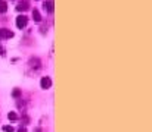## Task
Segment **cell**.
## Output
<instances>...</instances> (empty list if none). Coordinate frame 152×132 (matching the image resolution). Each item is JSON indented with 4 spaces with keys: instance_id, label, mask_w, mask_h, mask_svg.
<instances>
[{
    "instance_id": "18",
    "label": "cell",
    "mask_w": 152,
    "mask_h": 132,
    "mask_svg": "<svg viewBox=\"0 0 152 132\" xmlns=\"http://www.w3.org/2000/svg\"><path fill=\"white\" fill-rule=\"evenodd\" d=\"M10 1H13V0H10Z\"/></svg>"
},
{
    "instance_id": "15",
    "label": "cell",
    "mask_w": 152,
    "mask_h": 132,
    "mask_svg": "<svg viewBox=\"0 0 152 132\" xmlns=\"http://www.w3.org/2000/svg\"><path fill=\"white\" fill-rule=\"evenodd\" d=\"M0 57H6V48L3 47V44H0Z\"/></svg>"
},
{
    "instance_id": "7",
    "label": "cell",
    "mask_w": 152,
    "mask_h": 132,
    "mask_svg": "<svg viewBox=\"0 0 152 132\" xmlns=\"http://www.w3.org/2000/svg\"><path fill=\"white\" fill-rule=\"evenodd\" d=\"M43 10L46 12V15H52L55 10L53 6V0H43Z\"/></svg>"
},
{
    "instance_id": "6",
    "label": "cell",
    "mask_w": 152,
    "mask_h": 132,
    "mask_svg": "<svg viewBox=\"0 0 152 132\" xmlns=\"http://www.w3.org/2000/svg\"><path fill=\"white\" fill-rule=\"evenodd\" d=\"M31 19H33L36 24H42V22H43V16H42V13H40V10H39L37 7H34V9L31 10Z\"/></svg>"
},
{
    "instance_id": "4",
    "label": "cell",
    "mask_w": 152,
    "mask_h": 132,
    "mask_svg": "<svg viewBox=\"0 0 152 132\" xmlns=\"http://www.w3.org/2000/svg\"><path fill=\"white\" fill-rule=\"evenodd\" d=\"M15 37V32L9 28H0V41L3 40H10Z\"/></svg>"
},
{
    "instance_id": "14",
    "label": "cell",
    "mask_w": 152,
    "mask_h": 132,
    "mask_svg": "<svg viewBox=\"0 0 152 132\" xmlns=\"http://www.w3.org/2000/svg\"><path fill=\"white\" fill-rule=\"evenodd\" d=\"M1 131L3 132H15V128L12 125H3L1 126Z\"/></svg>"
},
{
    "instance_id": "9",
    "label": "cell",
    "mask_w": 152,
    "mask_h": 132,
    "mask_svg": "<svg viewBox=\"0 0 152 132\" xmlns=\"http://www.w3.org/2000/svg\"><path fill=\"white\" fill-rule=\"evenodd\" d=\"M10 95H12V98H15V100H18V98H21L22 97V89L19 87H15L12 89V92H10Z\"/></svg>"
},
{
    "instance_id": "16",
    "label": "cell",
    "mask_w": 152,
    "mask_h": 132,
    "mask_svg": "<svg viewBox=\"0 0 152 132\" xmlns=\"http://www.w3.org/2000/svg\"><path fill=\"white\" fill-rule=\"evenodd\" d=\"M33 132H46V129L42 128V126H37V128H34V131Z\"/></svg>"
},
{
    "instance_id": "11",
    "label": "cell",
    "mask_w": 152,
    "mask_h": 132,
    "mask_svg": "<svg viewBox=\"0 0 152 132\" xmlns=\"http://www.w3.org/2000/svg\"><path fill=\"white\" fill-rule=\"evenodd\" d=\"M7 119H9L10 122H16V120H19V116H18L16 112H9V113H7Z\"/></svg>"
},
{
    "instance_id": "3",
    "label": "cell",
    "mask_w": 152,
    "mask_h": 132,
    "mask_svg": "<svg viewBox=\"0 0 152 132\" xmlns=\"http://www.w3.org/2000/svg\"><path fill=\"white\" fill-rule=\"evenodd\" d=\"M30 9H31V0H18L16 1L15 10L18 13H24V12H27Z\"/></svg>"
},
{
    "instance_id": "2",
    "label": "cell",
    "mask_w": 152,
    "mask_h": 132,
    "mask_svg": "<svg viewBox=\"0 0 152 132\" xmlns=\"http://www.w3.org/2000/svg\"><path fill=\"white\" fill-rule=\"evenodd\" d=\"M28 22H30V18H28L25 13H19V15L16 16V19H15V25H16V28L21 30V31L27 28Z\"/></svg>"
},
{
    "instance_id": "8",
    "label": "cell",
    "mask_w": 152,
    "mask_h": 132,
    "mask_svg": "<svg viewBox=\"0 0 152 132\" xmlns=\"http://www.w3.org/2000/svg\"><path fill=\"white\" fill-rule=\"evenodd\" d=\"M16 107H18V110H21V112H22V115H24V113H27V101H25L22 97L16 100Z\"/></svg>"
},
{
    "instance_id": "17",
    "label": "cell",
    "mask_w": 152,
    "mask_h": 132,
    "mask_svg": "<svg viewBox=\"0 0 152 132\" xmlns=\"http://www.w3.org/2000/svg\"><path fill=\"white\" fill-rule=\"evenodd\" d=\"M16 132H27V126H19L16 129Z\"/></svg>"
},
{
    "instance_id": "13",
    "label": "cell",
    "mask_w": 152,
    "mask_h": 132,
    "mask_svg": "<svg viewBox=\"0 0 152 132\" xmlns=\"http://www.w3.org/2000/svg\"><path fill=\"white\" fill-rule=\"evenodd\" d=\"M39 31H40V34H42V35H46V34L49 32V25H48L46 22H45V24H42Z\"/></svg>"
},
{
    "instance_id": "12",
    "label": "cell",
    "mask_w": 152,
    "mask_h": 132,
    "mask_svg": "<svg viewBox=\"0 0 152 132\" xmlns=\"http://www.w3.org/2000/svg\"><path fill=\"white\" fill-rule=\"evenodd\" d=\"M7 12V0H0V15Z\"/></svg>"
},
{
    "instance_id": "19",
    "label": "cell",
    "mask_w": 152,
    "mask_h": 132,
    "mask_svg": "<svg viewBox=\"0 0 152 132\" xmlns=\"http://www.w3.org/2000/svg\"><path fill=\"white\" fill-rule=\"evenodd\" d=\"M36 1H39V0H36Z\"/></svg>"
},
{
    "instance_id": "1",
    "label": "cell",
    "mask_w": 152,
    "mask_h": 132,
    "mask_svg": "<svg viewBox=\"0 0 152 132\" xmlns=\"http://www.w3.org/2000/svg\"><path fill=\"white\" fill-rule=\"evenodd\" d=\"M27 74L28 75H36V74H39L40 71H42V68H43V60L39 57V56H31L30 59H28V62H27Z\"/></svg>"
},
{
    "instance_id": "10",
    "label": "cell",
    "mask_w": 152,
    "mask_h": 132,
    "mask_svg": "<svg viewBox=\"0 0 152 132\" xmlns=\"http://www.w3.org/2000/svg\"><path fill=\"white\" fill-rule=\"evenodd\" d=\"M19 120L22 122V123H21V126H27V125H28V123L31 122V118H30V116H28L27 113H24V115H22V116L19 118Z\"/></svg>"
},
{
    "instance_id": "5",
    "label": "cell",
    "mask_w": 152,
    "mask_h": 132,
    "mask_svg": "<svg viewBox=\"0 0 152 132\" xmlns=\"http://www.w3.org/2000/svg\"><path fill=\"white\" fill-rule=\"evenodd\" d=\"M52 85H53V81H52L50 76H42V79H40V88L42 89H50Z\"/></svg>"
}]
</instances>
